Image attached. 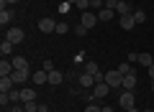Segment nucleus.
<instances>
[{"label": "nucleus", "mask_w": 154, "mask_h": 112, "mask_svg": "<svg viewBox=\"0 0 154 112\" xmlns=\"http://www.w3.org/2000/svg\"><path fill=\"white\" fill-rule=\"evenodd\" d=\"M85 112H100V107L98 105H88V107H85Z\"/></svg>", "instance_id": "32"}, {"label": "nucleus", "mask_w": 154, "mask_h": 112, "mask_svg": "<svg viewBox=\"0 0 154 112\" xmlns=\"http://www.w3.org/2000/svg\"><path fill=\"white\" fill-rule=\"evenodd\" d=\"M152 92H154V82H152Z\"/></svg>", "instance_id": "40"}, {"label": "nucleus", "mask_w": 154, "mask_h": 112, "mask_svg": "<svg viewBox=\"0 0 154 112\" xmlns=\"http://www.w3.org/2000/svg\"><path fill=\"white\" fill-rule=\"evenodd\" d=\"M90 8H93V10H103V8H105V0H90Z\"/></svg>", "instance_id": "27"}, {"label": "nucleus", "mask_w": 154, "mask_h": 112, "mask_svg": "<svg viewBox=\"0 0 154 112\" xmlns=\"http://www.w3.org/2000/svg\"><path fill=\"white\" fill-rule=\"evenodd\" d=\"M64 3H69V5H75V3H77V0H64Z\"/></svg>", "instance_id": "38"}, {"label": "nucleus", "mask_w": 154, "mask_h": 112, "mask_svg": "<svg viewBox=\"0 0 154 112\" xmlns=\"http://www.w3.org/2000/svg\"><path fill=\"white\" fill-rule=\"evenodd\" d=\"M13 84H16V82H13L11 76H0V92H11Z\"/></svg>", "instance_id": "15"}, {"label": "nucleus", "mask_w": 154, "mask_h": 112, "mask_svg": "<svg viewBox=\"0 0 154 112\" xmlns=\"http://www.w3.org/2000/svg\"><path fill=\"white\" fill-rule=\"evenodd\" d=\"M13 16H16L13 10H5V8H3V10H0V26H8V23L13 21Z\"/></svg>", "instance_id": "14"}, {"label": "nucleus", "mask_w": 154, "mask_h": 112, "mask_svg": "<svg viewBox=\"0 0 154 112\" xmlns=\"http://www.w3.org/2000/svg\"><path fill=\"white\" fill-rule=\"evenodd\" d=\"M126 112H141V110H136V107H131V110H126Z\"/></svg>", "instance_id": "37"}, {"label": "nucleus", "mask_w": 154, "mask_h": 112, "mask_svg": "<svg viewBox=\"0 0 154 112\" xmlns=\"http://www.w3.org/2000/svg\"><path fill=\"white\" fill-rule=\"evenodd\" d=\"M13 66H16V69H28V61L23 59V56H13Z\"/></svg>", "instance_id": "20"}, {"label": "nucleus", "mask_w": 154, "mask_h": 112, "mask_svg": "<svg viewBox=\"0 0 154 112\" xmlns=\"http://www.w3.org/2000/svg\"><path fill=\"white\" fill-rule=\"evenodd\" d=\"M146 13H144V10H134V21H136V23H146Z\"/></svg>", "instance_id": "24"}, {"label": "nucleus", "mask_w": 154, "mask_h": 112, "mask_svg": "<svg viewBox=\"0 0 154 112\" xmlns=\"http://www.w3.org/2000/svg\"><path fill=\"white\" fill-rule=\"evenodd\" d=\"M11 112H26V110H23L21 105H13V107H11Z\"/></svg>", "instance_id": "33"}, {"label": "nucleus", "mask_w": 154, "mask_h": 112, "mask_svg": "<svg viewBox=\"0 0 154 112\" xmlns=\"http://www.w3.org/2000/svg\"><path fill=\"white\" fill-rule=\"evenodd\" d=\"M80 23H82V26L85 28H88V31H90V28H95V26H98V13H93V10H85L82 13V18H80Z\"/></svg>", "instance_id": "2"}, {"label": "nucleus", "mask_w": 154, "mask_h": 112, "mask_svg": "<svg viewBox=\"0 0 154 112\" xmlns=\"http://www.w3.org/2000/svg\"><path fill=\"white\" fill-rule=\"evenodd\" d=\"M105 84H108L110 89H116V87H121V84H123V74H121L118 69L108 71V74H105Z\"/></svg>", "instance_id": "1"}, {"label": "nucleus", "mask_w": 154, "mask_h": 112, "mask_svg": "<svg viewBox=\"0 0 154 112\" xmlns=\"http://www.w3.org/2000/svg\"><path fill=\"white\" fill-rule=\"evenodd\" d=\"M113 13H116V10H110V8H103V10H98V21L108 23L110 18H113Z\"/></svg>", "instance_id": "16"}, {"label": "nucleus", "mask_w": 154, "mask_h": 112, "mask_svg": "<svg viewBox=\"0 0 154 112\" xmlns=\"http://www.w3.org/2000/svg\"><path fill=\"white\" fill-rule=\"evenodd\" d=\"M100 112H113V107H110V105H105V107H100Z\"/></svg>", "instance_id": "35"}, {"label": "nucleus", "mask_w": 154, "mask_h": 112, "mask_svg": "<svg viewBox=\"0 0 154 112\" xmlns=\"http://www.w3.org/2000/svg\"><path fill=\"white\" fill-rule=\"evenodd\" d=\"M8 97H11V102H13V105H16V102L21 99V89H16V87H13V89L8 92Z\"/></svg>", "instance_id": "26"}, {"label": "nucleus", "mask_w": 154, "mask_h": 112, "mask_svg": "<svg viewBox=\"0 0 154 112\" xmlns=\"http://www.w3.org/2000/svg\"><path fill=\"white\" fill-rule=\"evenodd\" d=\"M134 102H136V97H134V92L123 89V92H121V97H118V105H121L123 110H131V107H134Z\"/></svg>", "instance_id": "3"}, {"label": "nucleus", "mask_w": 154, "mask_h": 112, "mask_svg": "<svg viewBox=\"0 0 154 112\" xmlns=\"http://www.w3.org/2000/svg\"><path fill=\"white\" fill-rule=\"evenodd\" d=\"M85 74H100V69H98V64H95V61H88V64H85Z\"/></svg>", "instance_id": "21"}, {"label": "nucleus", "mask_w": 154, "mask_h": 112, "mask_svg": "<svg viewBox=\"0 0 154 112\" xmlns=\"http://www.w3.org/2000/svg\"><path fill=\"white\" fill-rule=\"evenodd\" d=\"M116 13H118V16H128V3H121V0H118V5H116Z\"/></svg>", "instance_id": "23"}, {"label": "nucleus", "mask_w": 154, "mask_h": 112, "mask_svg": "<svg viewBox=\"0 0 154 112\" xmlns=\"http://www.w3.org/2000/svg\"><path fill=\"white\" fill-rule=\"evenodd\" d=\"M64 82V74H62L59 69H54V71H49V84L51 87H57V84H62Z\"/></svg>", "instance_id": "11"}, {"label": "nucleus", "mask_w": 154, "mask_h": 112, "mask_svg": "<svg viewBox=\"0 0 154 112\" xmlns=\"http://www.w3.org/2000/svg\"><path fill=\"white\" fill-rule=\"evenodd\" d=\"M144 112H154V110H144Z\"/></svg>", "instance_id": "39"}, {"label": "nucleus", "mask_w": 154, "mask_h": 112, "mask_svg": "<svg viewBox=\"0 0 154 112\" xmlns=\"http://www.w3.org/2000/svg\"><path fill=\"white\" fill-rule=\"evenodd\" d=\"M13 46H16V43L3 41V43H0V53H3V56H11V53H13Z\"/></svg>", "instance_id": "17"}, {"label": "nucleus", "mask_w": 154, "mask_h": 112, "mask_svg": "<svg viewBox=\"0 0 154 112\" xmlns=\"http://www.w3.org/2000/svg\"><path fill=\"white\" fill-rule=\"evenodd\" d=\"M80 87L93 89V87H95V76H93V74H82V76H80Z\"/></svg>", "instance_id": "13"}, {"label": "nucleus", "mask_w": 154, "mask_h": 112, "mask_svg": "<svg viewBox=\"0 0 154 112\" xmlns=\"http://www.w3.org/2000/svg\"><path fill=\"white\" fill-rule=\"evenodd\" d=\"M13 71H16L13 61H8V59H3V61H0V76H11Z\"/></svg>", "instance_id": "7"}, {"label": "nucleus", "mask_w": 154, "mask_h": 112, "mask_svg": "<svg viewBox=\"0 0 154 112\" xmlns=\"http://www.w3.org/2000/svg\"><path fill=\"white\" fill-rule=\"evenodd\" d=\"M134 26H136V21H134V13H128V16H121V28H123V31H131Z\"/></svg>", "instance_id": "10"}, {"label": "nucleus", "mask_w": 154, "mask_h": 112, "mask_svg": "<svg viewBox=\"0 0 154 112\" xmlns=\"http://www.w3.org/2000/svg\"><path fill=\"white\" fill-rule=\"evenodd\" d=\"M123 89H128V92H134V87H136V74H128V76H123Z\"/></svg>", "instance_id": "12"}, {"label": "nucleus", "mask_w": 154, "mask_h": 112, "mask_svg": "<svg viewBox=\"0 0 154 112\" xmlns=\"http://www.w3.org/2000/svg\"><path fill=\"white\" fill-rule=\"evenodd\" d=\"M23 110H26V112H38L41 107L36 105V99H31V102H23Z\"/></svg>", "instance_id": "22"}, {"label": "nucleus", "mask_w": 154, "mask_h": 112, "mask_svg": "<svg viewBox=\"0 0 154 112\" xmlns=\"http://www.w3.org/2000/svg\"><path fill=\"white\" fill-rule=\"evenodd\" d=\"M41 69H44V71H54V61H51V59H46V61H44V66H41Z\"/></svg>", "instance_id": "29"}, {"label": "nucleus", "mask_w": 154, "mask_h": 112, "mask_svg": "<svg viewBox=\"0 0 154 112\" xmlns=\"http://www.w3.org/2000/svg\"><path fill=\"white\" fill-rule=\"evenodd\" d=\"M108 89H110V87L105 84V82H98V84L93 87V99H103V97H108Z\"/></svg>", "instance_id": "6"}, {"label": "nucleus", "mask_w": 154, "mask_h": 112, "mask_svg": "<svg viewBox=\"0 0 154 112\" xmlns=\"http://www.w3.org/2000/svg\"><path fill=\"white\" fill-rule=\"evenodd\" d=\"M38 31L46 33V36H49V33H57V21H51V18H41V21H38Z\"/></svg>", "instance_id": "4"}, {"label": "nucleus", "mask_w": 154, "mask_h": 112, "mask_svg": "<svg viewBox=\"0 0 154 112\" xmlns=\"http://www.w3.org/2000/svg\"><path fill=\"white\" fill-rule=\"evenodd\" d=\"M75 8H77V10H90V0H77V3H75Z\"/></svg>", "instance_id": "25"}, {"label": "nucleus", "mask_w": 154, "mask_h": 112, "mask_svg": "<svg viewBox=\"0 0 154 112\" xmlns=\"http://www.w3.org/2000/svg\"><path fill=\"white\" fill-rule=\"evenodd\" d=\"M149 79H152V82H154V64H152V66H149Z\"/></svg>", "instance_id": "36"}, {"label": "nucleus", "mask_w": 154, "mask_h": 112, "mask_svg": "<svg viewBox=\"0 0 154 112\" xmlns=\"http://www.w3.org/2000/svg\"><path fill=\"white\" fill-rule=\"evenodd\" d=\"M75 33H77V36H88V28H85V26H82V23H80V26H77V28H75Z\"/></svg>", "instance_id": "30"}, {"label": "nucleus", "mask_w": 154, "mask_h": 112, "mask_svg": "<svg viewBox=\"0 0 154 112\" xmlns=\"http://www.w3.org/2000/svg\"><path fill=\"white\" fill-rule=\"evenodd\" d=\"M67 31H69L67 23H57V33H59V36H62V33H67Z\"/></svg>", "instance_id": "28"}, {"label": "nucleus", "mask_w": 154, "mask_h": 112, "mask_svg": "<svg viewBox=\"0 0 154 112\" xmlns=\"http://www.w3.org/2000/svg\"><path fill=\"white\" fill-rule=\"evenodd\" d=\"M13 3H16V0H0V5L5 8V5H13Z\"/></svg>", "instance_id": "34"}, {"label": "nucleus", "mask_w": 154, "mask_h": 112, "mask_svg": "<svg viewBox=\"0 0 154 112\" xmlns=\"http://www.w3.org/2000/svg\"><path fill=\"white\" fill-rule=\"evenodd\" d=\"M5 41H11V43H21V41H23V31H21L18 26L8 28V33H5Z\"/></svg>", "instance_id": "5"}, {"label": "nucleus", "mask_w": 154, "mask_h": 112, "mask_svg": "<svg viewBox=\"0 0 154 112\" xmlns=\"http://www.w3.org/2000/svg\"><path fill=\"white\" fill-rule=\"evenodd\" d=\"M121 3H128V0H121Z\"/></svg>", "instance_id": "41"}, {"label": "nucleus", "mask_w": 154, "mask_h": 112, "mask_svg": "<svg viewBox=\"0 0 154 112\" xmlns=\"http://www.w3.org/2000/svg\"><path fill=\"white\" fill-rule=\"evenodd\" d=\"M31 99H36V89L33 87H23L21 89V102H31Z\"/></svg>", "instance_id": "9"}, {"label": "nucleus", "mask_w": 154, "mask_h": 112, "mask_svg": "<svg viewBox=\"0 0 154 112\" xmlns=\"http://www.w3.org/2000/svg\"><path fill=\"white\" fill-rule=\"evenodd\" d=\"M116 5H118V0H105V8H110V10H116Z\"/></svg>", "instance_id": "31"}, {"label": "nucleus", "mask_w": 154, "mask_h": 112, "mask_svg": "<svg viewBox=\"0 0 154 112\" xmlns=\"http://www.w3.org/2000/svg\"><path fill=\"white\" fill-rule=\"evenodd\" d=\"M139 64H141V66H146V69H149V66L154 64V61H152V53H139Z\"/></svg>", "instance_id": "19"}, {"label": "nucleus", "mask_w": 154, "mask_h": 112, "mask_svg": "<svg viewBox=\"0 0 154 112\" xmlns=\"http://www.w3.org/2000/svg\"><path fill=\"white\" fill-rule=\"evenodd\" d=\"M118 71H121L123 76H128V74H136V71H134V66L128 64V61H123V64H118Z\"/></svg>", "instance_id": "18"}, {"label": "nucleus", "mask_w": 154, "mask_h": 112, "mask_svg": "<svg viewBox=\"0 0 154 112\" xmlns=\"http://www.w3.org/2000/svg\"><path fill=\"white\" fill-rule=\"evenodd\" d=\"M31 82L33 84H46V82H49V71H36V74H31Z\"/></svg>", "instance_id": "8"}]
</instances>
